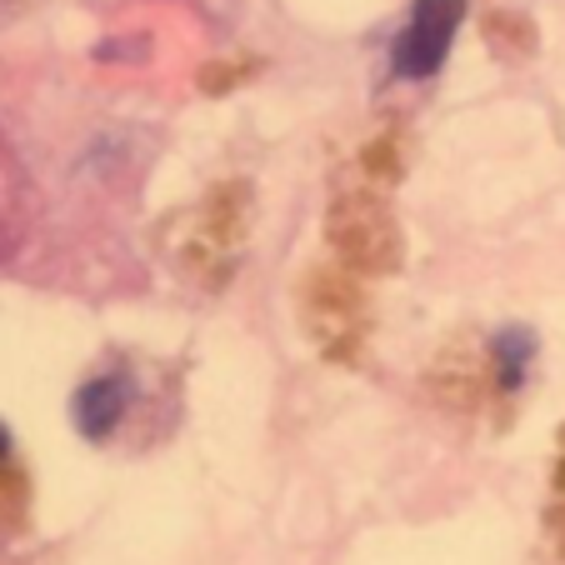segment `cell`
Here are the masks:
<instances>
[{"label": "cell", "mask_w": 565, "mask_h": 565, "mask_svg": "<svg viewBox=\"0 0 565 565\" xmlns=\"http://www.w3.org/2000/svg\"><path fill=\"white\" fill-rule=\"evenodd\" d=\"M555 501H561V521H555V535L565 545V430H561V456H555Z\"/></svg>", "instance_id": "52a82bcc"}, {"label": "cell", "mask_w": 565, "mask_h": 565, "mask_svg": "<svg viewBox=\"0 0 565 565\" xmlns=\"http://www.w3.org/2000/svg\"><path fill=\"white\" fill-rule=\"evenodd\" d=\"M531 355H535V335L525 326H511V331H501L491 341V375L501 385V395L521 391L525 371H531Z\"/></svg>", "instance_id": "8992f818"}, {"label": "cell", "mask_w": 565, "mask_h": 565, "mask_svg": "<svg viewBox=\"0 0 565 565\" xmlns=\"http://www.w3.org/2000/svg\"><path fill=\"white\" fill-rule=\"evenodd\" d=\"M130 395H136V381L130 375H100V381L81 385L75 391V430L86 440H106L110 430L120 426V416H126Z\"/></svg>", "instance_id": "5b68a950"}, {"label": "cell", "mask_w": 565, "mask_h": 565, "mask_svg": "<svg viewBox=\"0 0 565 565\" xmlns=\"http://www.w3.org/2000/svg\"><path fill=\"white\" fill-rule=\"evenodd\" d=\"M460 21H466V0H416L411 25L395 35L391 71L401 75V81H426V75H436L440 65H446Z\"/></svg>", "instance_id": "277c9868"}, {"label": "cell", "mask_w": 565, "mask_h": 565, "mask_svg": "<svg viewBox=\"0 0 565 565\" xmlns=\"http://www.w3.org/2000/svg\"><path fill=\"white\" fill-rule=\"evenodd\" d=\"M6 456H11V430L0 426V460H6Z\"/></svg>", "instance_id": "ba28073f"}, {"label": "cell", "mask_w": 565, "mask_h": 565, "mask_svg": "<svg viewBox=\"0 0 565 565\" xmlns=\"http://www.w3.org/2000/svg\"><path fill=\"white\" fill-rule=\"evenodd\" d=\"M246 201H250L246 185H215L201 201V211L191 215V235H185L181 246L195 256L191 266H185L195 280L221 286V280L231 276L235 256L246 246Z\"/></svg>", "instance_id": "3957f363"}, {"label": "cell", "mask_w": 565, "mask_h": 565, "mask_svg": "<svg viewBox=\"0 0 565 565\" xmlns=\"http://www.w3.org/2000/svg\"><path fill=\"white\" fill-rule=\"evenodd\" d=\"M326 241L335 246L345 270L355 276H391L401 270V256H406V235H401V221L395 211L371 191L341 195L326 215Z\"/></svg>", "instance_id": "7a4b0ae2"}, {"label": "cell", "mask_w": 565, "mask_h": 565, "mask_svg": "<svg viewBox=\"0 0 565 565\" xmlns=\"http://www.w3.org/2000/svg\"><path fill=\"white\" fill-rule=\"evenodd\" d=\"M300 326L316 341L320 355L335 365H361L365 335H371V310L351 276L341 270H310L300 280Z\"/></svg>", "instance_id": "6da1fadb"}]
</instances>
